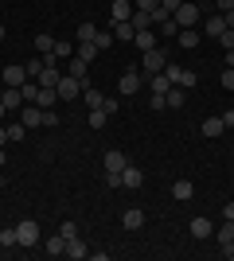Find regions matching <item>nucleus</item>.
Listing matches in <instances>:
<instances>
[{
  "label": "nucleus",
  "instance_id": "obj_1",
  "mask_svg": "<svg viewBox=\"0 0 234 261\" xmlns=\"http://www.w3.org/2000/svg\"><path fill=\"white\" fill-rule=\"evenodd\" d=\"M164 74H168V82H172V86H179V90H191L195 82H199V74H195V70H184V66H176V63H168Z\"/></svg>",
  "mask_w": 234,
  "mask_h": 261
},
{
  "label": "nucleus",
  "instance_id": "obj_2",
  "mask_svg": "<svg viewBox=\"0 0 234 261\" xmlns=\"http://www.w3.org/2000/svg\"><path fill=\"white\" fill-rule=\"evenodd\" d=\"M172 20H176V28H195V23L203 20V12H199V4H191V0H184L176 12H172Z\"/></svg>",
  "mask_w": 234,
  "mask_h": 261
},
{
  "label": "nucleus",
  "instance_id": "obj_3",
  "mask_svg": "<svg viewBox=\"0 0 234 261\" xmlns=\"http://www.w3.org/2000/svg\"><path fill=\"white\" fill-rule=\"evenodd\" d=\"M16 238H20L23 250L35 246V242H39V222H35V218H20V222H16Z\"/></svg>",
  "mask_w": 234,
  "mask_h": 261
},
{
  "label": "nucleus",
  "instance_id": "obj_4",
  "mask_svg": "<svg viewBox=\"0 0 234 261\" xmlns=\"http://www.w3.org/2000/svg\"><path fill=\"white\" fill-rule=\"evenodd\" d=\"M141 63H145V74L152 78V74H164V66H168V55L160 51V47H152V51H145V59H141Z\"/></svg>",
  "mask_w": 234,
  "mask_h": 261
},
{
  "label": "nucleus",
  "instance_id": "obj_5",
  "mask_svg": "<svg viewBox=\"0 0 234 261\" xmlns=\"http://www.w3.org/2000/svg\"><path fill=\"white\" fill-rule=\"evenodd\" d=\"M82 86H86V82H78V78L63 74V78H59V86H55V94H59V98H63V101H74L78 94H82Z\"/></svg>",
  "mask_w": 234,
  "mask_h": 261
},
{
  "label": "nucleus",
  "instance_id": "obj_6",
  "mask_svg": "<svg viewBox=\"0 0 234 261\" xmlns=\"http://www.w3.org/2000/svg\"><path fill=\"white\" fill-rule=\"evenodd\" d=\"M0 82H4V86H23V82H28V66L8 63V66H4V74H0Z\"/></svg>",
  "mask_w": 234,
  "mask_h": 261
},
{
  "label": "nucleus",
  "instance_id": "obj_7",
  "mask_svg": "<svg viewBox=\"0 0 234 261\" xmlns=\"http://www.w3.org/2000/svg\"><path fill=\"white\" fill-rule=\"evenodd\" d=\"M0 101L8 106V113H12V109H23V94H20V86H4V90H0Z\"/></svg>",
  "mask_w": 234,
  "mask_h": 261
},
{
  "label": "nucleus",
  "instance_id": "obj_8",
  "mask_svg": "<svg viewBox=\"0 0 234 261\" xmlns=\"http://www.w3.org/2000/svg\"><path fill=\"white\" fill-rule=\"evenodd\" d=\"M63 257H74V261H86V257H90V250H86V242L78 238V234H74V238H67V253H63Z\"/></svg>",
  "mask_w": 234,
  "mask_h": 261
},
{
  "label": "nucleus",
  "instance_id": "obj_9",
  "mask_svg": "<svg viewBox=\"0 0 234 261\" xmlns=\"http://www.w3.org/2000/svg\"><path fill=\"white\" fill-rule=\"evenodd\" d=\"M137 90H141V74H137V70H125L121 82H117V94H137Z\"/></svg>",
  "mask_w": 234,
  "mask_h": 261
},
{
  "label": "nucleus",
  "instance_id": "obj_10",
  "mask_svg": "<svg viewBox=\"0 0 234 261\" xmlns=\"http://www.w3.org/2000/svg\"><path fill=\"white\" fill-rule=\"evenodd\" d=\"M125 164H129V156H125V152H117V148H113V152H106V172L121 175V172H125Z\"/></svg>",
  "mask_w": 234,
  "mask_h": 261
},
{
  "label": "nucleus",
  "instance_id": "obj_11",
  "mask_svg": "<svg viewBox=\"0 0 234 261\" xmlns=\"http://www.w3.org/2000/svg\"><path fill=\"white\" fill-rule=\"evenodd\" d=\"M145 184V175H141V168H133V164H125V172H121V187H129V191H133V187H141Z\"/></svg>",
  "mask_w": 234,
  "mask_h": 261
},
{
  "label": "nucleus",
  "instance_id": "obj_12",
  "mask_svg": "<svg viewBox=\"0 0 234 261\" xmlns=\"http://www.w3.org/2000/svg\"><path fill=\"white\" fill-rule=\"evenodd\" d=\"M176 39H179V47H184V51H195V47H199V32H195V28H179Z\"/></svg>",
  "mask_w": 234,
  "mask_h": 261
},
{
  "label": "nucleus",
  "instance_id": "obj_13",
  "mask_svg": "<svg viewBox=\"0 0 234 261\" xmlns=\"http://www.w3.org/2000/svg\"><path fill=\"white\" fill-rule=\"evenodd\" d=\"M20 121H23V125H28V129H35V125H43V109L35 106V101H32V106H23Z\"/></svg>",
  "mask_w": 234,
  "mask_h": 261
},
{
  "label": "nucleus",
  "instance_id": "obj_14",
  "mask_svg": "<svg viewBox=\"0 0 234 261\" xmlns=\"http://www.w3.org/2000/svg\"><path fill=\"white\" fill-rule=\"evenodd\" d=\"M199 129H203V137H207V141H215V137H223V133H226V125H223V117H207Z\"/></svg>",
  "mask_w": 234,
  "mask_h": 261
},
{
  "label": "nucleus",
  "instance_id": "obj_15",
  "mask_svg": "<svg viewBox=\"0 0 234 261\" xmlns=\"http://www.w3.org/2000/svg\"><path fill=\"white\" fill-rule=\"evenodd\" d=\"M191 195H195V184H188V179H176V184H172V199H176V203H188Z\"/></svg>",
  "mask_w": 234,
  "mask_h": 261
},
{
  "label": "nucleus",
  "instance_id": "obj_16",
  "mask_svg": "<svg viewBox=\"0 0 234 261\" xmlns=\"http://www.w3.org/2000/svg\"><path fill=\"white\" fill-rule=\"evenodd\" d=\"M121 226H125V230H141V226H145V211L129 207V211L121 215Z\"/></svg>",
  "mask_w": 234,
  "mask_h": 261
},
{
  "label": "nucleus",
  "instance_id": "obj_17",
  "mask_svg": "<svg viewBox=\"0 0 234 261\" xmlns=\"http://www.w3.org/2000/svg\"><path fill=\"white\" fill-rule=\"evenodd\" d=\"M59 78H63V70H59V66H43L35 82H39V86H51V90H55V86H59Z\"/></svg>",
  "mask_w": 234,
  "mask_h": 261
},
{
  "label": "nucleus",
  "instance_id": "obj_18",
  "mask_svg": "<svg viewBox=\"0 0 234 261\" xmlns=\"http://www.w3.org/2000/svg\"><path fill=\"white\" fill-rule=\"evenodd\" d=\"M43 250L51 253V257H63V253H67V238H63V234H51V238L43 242Z\"/></svg>",
  "mask_w": 234,
  "mask_h": 261
},
{
  "label": "nucleus",
  "instance_id": "obj_19",
  "mask_svg": "<svg viewBox=\"0 0 234 261\" xmlns=\"http://www.w3.org/2000/svg\"><path fill=\"white\" fill-rule=\"evenodd\" d=\"M86 59H78V55H74V59H67V74L70 78H78V82H86Z\"/></svg>",
  "mask_w": 234,
  "mask_h": 261
},
{
  "label": "nucleus",
  "instance_id": "obj_20",
  "mask_svg": "<svg viewBox=\"0 0 234 261\" xmlns=\"http://www.w3.org/2000/svg\"><path fill=\"white\" fill-rule=\"evenodd\" d=\"M55 101H59L55 90H51V86H39V94H35V106H39V109H51Z\"/></svg>",
  "mask_w": 234,
  "mask_h": 261
},
{
  "label": "nucleus",
  "instance_id": "obj_21",
  "mask_svg": "<svg viewBox=\"0 0 234 261\" xmlns=\"http://www.w3.org/2000/svg\"><path fill=\"white\" fill-rule=\"evenodd\" d=\"M191 238H211V218H191Z\"/></svg>",
  "mask_w": 234,
  "mask_h": 261
},
{
  "label": "nucleus",
  "instance_id": "obj_22",
  "mask_svg": "<svg viewBox=\"0 0 234 261\" xmlns=\"http://www.w3.org/2000/svg\"><path fill=\"white\" fill-rule=\"evenodd\" d=\"M133 43L141 47V51H152V47H156V32H152V28H145V32H137V35H133Z\"/></svg>",
  "mask_w": 234,
  "mask_h": 261
},
{
  "label": "nucleus",
  "instance_id": "obj_23",
  "mask_svg": "<svg viewBox=\"0 0 234 261\" xmlns=\"http://www.w3.org/2000/svg\"><path fill=\"white\" fill-rule=\"evenodd\" d=\"M129 23H133V32H145V28H152V16H148V12H137V8H133Z\"/></svg>",
  "mask_w": 234,
  "mask_h": 261
},
{
  "label": "nucleus",
  "instance_id": "obj_24",
  "mask_svg": "<svg viewBox=\"0 0 234 261\" xmlns=\"http://www.w3.org/2000/svg\"><path fill=\"white\" fill-rule=\"evenodd\" d=\"M164 101H168V106H172V109H184V101H188V94H184V90H179V86H172V90H168V94H164Z\"/></svg>",
  "mask_w": 234,
  "mask_h": 261
},
{
  "label": "nucleus",
  "instance_id": "obj_25",
  "mask_svg": "<svg viewBox=\"0 0 234 261\" xmlns=\"http://www.w3.org/2000/svg\"><path fill=\"white\" fill-rule=\"evenodd\" d=\"M129 16H133V4H129V0H113V23L129 20Z\"/></svg>",
  "mask_w": 234,
  "mask_h": 261
},
{
  "label": "nucleus",
  "instance_id": "obj_26",
  "mask_svg": "<svg viewBox=\"0 0 234 261\" xmlns=\"http://www.w3.org/2000/svg\"><path fill=\"white\" fill-rule=\"evenodd\" d=\"M148 90H152V94H168V90H172L168 74H152V78H148Z\"/></svg>",
  "mask_w": 234,
  "mask_h": 261
},
{
  "label": "nucleus",
  "instance_id": "obj_27",
  "mask_svg": "<svg viewBox=\"0 0 234 261\" xmlns=\"http://www.w3.org/2000/svg\"><path fill=\"white\" fill-rule=\"evenodd\" d=\"M106 121H110V113H106V109H90L86 125H90V129H106Z\"/></svg>",
  "mask_w": 234,
  "mask_h": 261
},
{
  "label": "nucleus",
  "instance_id": "obj_28",
  "mask_svg": "<svg viewBox=\"0 0 234 261\" xmlns=\"http://www.w3.org/2000/svg\"><path fill=\"white\" fill-rule=\"evenodd\" d=\"M113 35H117V39H125V43H129V39H133V23H129V20H117V23H113Z\"/></svg>",
  "mask_w": 234,
  "mask_h": 261
},
{
  "label": "nucleus",
  "instance_id": "obj_29",
  "mask_svg": "<svg viewBox=\"0 0 234 261\" xmlns=\"http://www.w3.org/2000/svg\"><path fill=\"white\" fill-rule=\"evenodd\" d=\"M35 51H39V55H51V51H55V39H51L47 32H39V35H35Z\"/></svg>",
  "mask_w": 234,
  "mask_h": 261
},
{
  "label": "nucleus",
  "instance_id": "obj_30",
  "mask_svg": "<svg viewBox=\"0 0 234 261\" xmlns=\"http://www.w3.org/2000/svg\"><path fill=\"white\" fill-rule=\"evenodd\" d=\"M82 94H86V106H90V109H101V106H106V94H98V90L82 86Z\"/></svg>",
  "mask_w": 234,
  "mask_h": 261
},
{
  "label": "nucleus",
  "instance_id": "obj_31",
  "mask_svg": "<svg viewBox=\"0 0 234 261\" xmlns=\"http://www.w3.org/2000/svg\"><path fill=\"white\" fill-rule=\"evenodd\" d=\"M215 238H219V246H226V242H234V218H226L223 226H219V234H215Z\"/></svg>",
  "mask_w": 234,
  "mask_h": 261
},
{
  "label": "nucleus",
  "instance_id": "obj_32",
  "mask_svg": "<svg viewBox=\"0 0 234 261\" xmlns=\"http://www.w3.org/2000/svg\"><path fill=\"white\" fill-rule=\"evenodd\" d=\"M207 32H211L215 39H219V35L226 32V20H223V16H207Z\"/></svg>",
  "mask_w": 234,
  "mask_h": 261
},
{
  "label": "nucleus",
  "instance_id": "obj_33",
  "mask_svg": "<svg viewBox=\"0 0 234 261\" xmlns=\"http://www.w3.org/2000/svg\"><path fill=\"white\" fill-rule=\"evenodd\" d=\"M51 55H55V59H74V47H70L67 39H55V51Z\"/></svg>",
  "mask_w": 234,
  "mask_h": 261
},
{
  "label": "nucleus",
  "instance_id": "obj_34",
  "mask_svg": "<svg viewBox=\"0 0 234 261\" xmlns=\"http://www.w3.org/2000/svg\"><path fill=\"white\" fill-rule=\"evenodd\" d=\"M78 43H94V35H98V28H94V23H82V28H78Z\"/></svg>",
  "mask_w": 234,
  "mask_h": 261
},
{
  "label": "nucleus",
  "instance_id": "obj_35",
  "mask_svg": "<svg viewBox=\"0 0 234 261\" xmlns=\"http://www.w3.org/2000/svg\"><path fill=\"white\" fill-rule=\"evenodd\" d=\"M20 94H23V101H35V94H39V82H35V78H28V82L20 86Z\"/></svg>",
  "mask_w": 234,
  "mask_h": 261
},
{
  "label": "nucleus",
  "instance_id": "obj_36",
  "mask_svg": "<svg viewBox=\"0 0 234 261\" xmlns=\"http://www.w3.org/2000/svg\"><path fill=\"white\" fill-rule=\"evenodd\" d=\"M94 47H98V51H110L113 47V32H98L94 35Z\"/></svg>",
  "mask_w": 234,
  "mask_h": 261
},
{
  "label": "nucleus",
  "instance_id": "obj_37",
  "mask_svg": "<svg viewBox=\"0 0 234 261\" xmlns=\"http://www.w3.org/2000/svg\"><path fill=\"white\" fill-rule=\"evenodd\" d=\"M0 246H4V250L20 246V238H16V226H12V230H0Z\"/></svg>",
  "mask_w": 234,
  "mask_h": 261
},
{
  "label": "nucleus",
  "instance_id": "obj_38",
  "mask_svg": "<svg viewBox=\"0 0 234 261\" xmlns=\"http://www.w3.org/2000/svg\"><path fill=\"white\" fill-rule=\"evenodd\" d=\"M94 55H98V47H94V43H78V59L94 63Z\"/></svg>",
  "mask_w": 234,
  "mask_h": 261
},
{
  "label": "nucleus",
  "instance_id": "obj_39",
  "mask_svg": "<svg viewBox=\"0 0 234 261\" xmlns=\"http://www.w3.org/2000/svg\"><path fill=\"white\" fill-rule=\"evenodd\" d=\"M23 66H28V78H39V70H43V55H39V59H32V63H23Z\"/></svg>",
  "mask_w": 234,
  "mask_h": 261
},
{
  "label": "nucleus",
  "instance_id": "obj_40",
  "mask_svg": "<svg viewBox=\"0 0 234 261\" xmlns=\"http://www.w3.org/2000/svg\"><path fill=\"white\" fill-rule=\"evenodd\" d=\"M133 4H137V12H148V16L160 8V0H133Z\"/></svg>",
  "mask_w": 234,
  "mask_h": 261
},
{
  "label": "nucleus",
  "instance_id": "obj_41",
  "mask_svg": "<svg viewBox=\"0 0 234 261\" xmlns=\"http://www.w3.org/2000/svg\"><path fill=\"white\" fill-rule=\"evenodd\" d=\"M23 129H28L23 121H20V125H8V141H23Z\"/></svg>",
  "mask_w": 234,
  "mask_h": 261
},
{
  "label": "nucleus",
  "instance_id": "obj_42",
  "mask_svg": "<svg viewBox=\"0 0 234 261\" xmlns=\"http://www.w3.org/2000/svg\"><path fill=\"white\" fill-rule=\"evenodd\" d=\"M223 90H234V66H226V70H223Z\"/></svg>",
  "mask_w": 234,
  "mask_h": 261
},
{
  "label": "nucleus",
  "instance_id": "obj_43",
  "mask_svg": "<svg viewBox=\"0 0 234 261\" xmlns=\"http://www.w3.org/2000/svg\"><path fill=\"white\" fill-rule=\"evenodd\" d=\"M59 234H63V238H74L78 226H74V222H63V226H59Z\"/></svg>",
  "mask_w": 234,
  "mask_h": 261
},
{
  "label": "nucleus",
  "instance_id": "obj_44",
  "mask_svg": "<svg viewBox=\"0 0 234 261\" xmlns=\"http://www.w3.org/2000/svg\"><path fill=\"white\" fill-rule=\"evenodd\" d=\"M148 106H152V109H168V101H164V94H152V98H148Z\"/></svg>",
  "mask_w": 234,
  "mask_h": 261
},
{
  "label": "nucleus",
  "instance_id": "obj_45",
  "mask_svg": "<svg viewBox=\"0 0 234 261\" xmlns=\"http://www.w3.org/2000/svg\"><path fill=\"white\" fill-rule=\"evenodd\" d=\"M219 43H223V51H230V47H234V32H223V35H219Z\"/></svg>",
  "mask_w": 234,
  "mask_h": 261
},
{
  "label": "nucleus",
  "instance_id": "obj_46",
  "mask_svg": "<svg viewBox=\"0 0 234 261\" xmlns=\"http://www.w3.org/2000/svg\"><path fill=\"white\" fill-rule=\"evenodd\" d=\"M223 125H226V129H234V109H226V113H223Z\"/></svg>",
  "mask_w": 234,
  "mask_h": 261
},
{
  "label": "nucleus",
  "instance_id": "obj_47",
  "mask_svg": "<svg viewBox=\"0 0 234 261\" xmlns=\"http://www.w3.org/2000/svg\"><path fill=\"white\" fill-rule=\"evenodd\" d=\"M223 20H226V32H234V8H230V12H223Z\"/></svg>",
  "mask_w": 234,
  "mask_h": 261
},
{
  "label": "nucleus",
  "instance_id": "obj_48",
  "mask_svg": "<svg viewBox=\"0 0 234 261\" xmlns=\"http://www.w3.org/2000/svg\"><path fill=\"white\" fill-rule=\"evenodd\" d=\"M160 4H164V8H168V12H176V8H179V4H184V0H160Z\"/></svg>",
  "mask_w": 234,
  "mask_h": 261
},
{
  "label": "nucleus",
  "instance_id": "obj_49",
  "mask_svg": "<svg viewBox=\"0 0 234 261\" xmlns=\"http://www.w3.org/2000/svg\"><path fill=\"white\" fill-rule=\"evenodd\" d=\"M215 4H219V12H230L234 8V0H215Z\"/></svg>",
  "mask_w": 234,
  "mask_h": 261
},
{
  "label": "nucleus",
  "instance_id": "obj_50",
  "mask_svg": "<svg viewBox=\"0 0 234 261\" xmlns=\"http://www.w3.org/2000/svg\"><path fill=\"white\" fill-rule=\"evenodd\" d=\"M223 257H230V261H234V242H226V246H223Z\"/></svg>",
  "mask_w": 234,
  "mask_h": 261
},
{
  "label": "nucleus",
  "instance_id": "obj_51",
  "mask_svg": "<svg viewBox=\"0 0 234 261\" xmlns=\"http://www.w3.org/2000/svg\"><path fill=\"white\" fill-rule=\"evenodd\" d=\"M4 144H12V141H8V129L0 125V148H4Z\"/></svg>",
  "mask_w": 234,
  "mask_h": 261
},
{
  "label": "nucleus",
  "instance_id": "obj_52",
  "mask_svg": "<svg viewBox=\"0 0 234 261\" xmlns=\"http://www.w3.org/2000/svg\"><path fill=\"white\" fill-rule=\"evenodd\" d=\"M223 218H234V203H226V207H223Z\"/></svg>",
  "mask_w": 234,
  "mask_h": 261
},
{
  "label": "nucleus",
  "instance_id": "obj_53",
  "mask_svg": "<svg viewBox=\"0 0 234 261\" xmlns=\"http://www.w3.org/2000/svg\"><path fill=\"white\" fill-rule=\"evenodd\" d=\"M226 66H234V47H230V51H226Z\"/></svg>",
  "mask_w": 234,
  "mask_h": 261
},
{
  "label": "nucleus",
  "instance_id": "obj_54",
  "mask_svg": "<svg viewBox=\"0 0 234 261\" xmlns=\"http://www.w3.org/2000/svg\"><path fill=\"white\" fill-rule=\"evenodd\" d=\"M4 160H8V152H4V148H0V168H4Z\"/></svg>",
  "mask_w": 234,
  "mask_h": 261
},
{
  "label": "nucleus",
  "instance_id": "obj_55",
  "mask_svg": "<svg viewBox=\"0 0 234 261\" xmlns=\"http://www.w3.org/2000/svg\"><path fill=\"white\" fill-rule=\"evenodd\" d=\"M4 113H8V106H4V101H0V121H4Z\"/></svg>",
  "mask_w": 234,
  "mask_h": 261
},
{
  "label": "nucleus",
  "instance_id": "obj_56",
  "mask_svg": "<svg viewBox=\"0 0 234 261\" xmlns=\"http://www.w3.org/2000/svg\"><path fill=\"white\" fill-rule=\"evenodd\" d=\"M0 43H4V23H0Z\"/></svg>",
  "mask_w": 234,
  "mask_h": 261
},
{
  "label": "nucleus",
  "instance_id": "obj_57",
  "mask_svg": "<svg viewBox=\"0 0 234 261\" xmlns=\"http://www.w3.org/2000/svg\"><path fill=\"white\" fill-rule=\"evenodd\" d=\"M0 187H4V179H0Z\"/></svg>",
  "mask_w": 234,
  "mask_h": 261
}]
</instances>
